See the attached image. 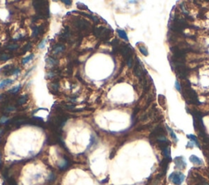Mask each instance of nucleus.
I'll return each mask as SVG.
<instances>
[{"instance_id":"f257e3e1","label":"nucleus","mask_w":209,"mask_h":185,"mask_svg":"<svg viewBox=\"0 0 209 185\" xmlns=\"http://www.w3.org/2000/svg\"><path fill=\"white\" fill-rule=\"evenodd\" d=\"M94 34L97 38H101L102 40H106L110 38V31L104 27H96L94 29Z\"/></svg>"},{"instance_id":"f03ea898","label":"nucleus","mask_w":209,"mask_h":185,"mask_svg":"<svg viewBox=\"0 0 209 185\" xmlns=\"http://www.w3.org/2000/svg\"><path fill=\"white\" fill-rule=\"evenodd\" d=\"M169 179L172 180V182L176 185L181 184V183L185 180V175L181 173H178V172H174L171 174L169 176Z\"/></svg>"},{"instance_id":"7ed1b4c3","label":"nucleus","mask_w":209,"mask_h":185,"mask_svg":"<svg viewBox=\"0 0 209 185\" xmlns=\"http://www.w3.org/2000/svg\"><path fill=\"white\" fill-rule=\"evenodd\" d=\"M175 163H176V167L179 169H184L185 167H186V163L185 162L184 158L181 157H176Z\"/></svg>"},{"instance_id":"20e7f679","label":"nucleus","mask_w":209,"mask_h":185,"mask_svg":"<svg viewBox=\"0 0 209 185\" xmlns=\"http://www.w3.org/2000/svg\"><path fill=\"white\" fill-rule=\"evenodd\" d=\"M75 25L78 28L81 29H84L87 28V26L89 25V23L83 19H79L78 21H76Z\"/></svg>"},{"instance_id":"39448f33","label":"nucleus","mask_w":209,"mask_h":185,"mask_svg":"<svg viewBox=\"0 0 209 185\" xmlns=\"http://www.w3.org/2000/svg\"><path fill=\"white\" fill-rule=\"evenodd\" d=\"M190 160L191 162L195 164V165H202L203 164V161L200 158H198V157L194 156V155H192L191 157H190Z\"/></svg>"},{"instance_id":"423d86ee","label":"nucleus","mask_w":209,"mask_h":185,"mask_svg":"<svg viewBox=\"0 0 209 185\" xmlns=\"http://www.w3.org/2000/svg\"><path fill=\"white\" fill-rule=\"evenodd\" d=\"M12 83V80L11 79H5V80H3V81H2L1 83H0V89H3V88H4L6 87L7 86H8V85H10Z\"/></svg>"},{"instance_id":"0eeeda50","label":"nucleus","mask_w":209,"mask_h":185,"mask_svg":"<svg viewBox=\"0 0 209 185\" xmlns=\"http://www.w3.org/2000/svg\"><path fill=\"white\" fill-rule=\"evenodd\" d=\"M117 31H118V34H119L120 38L124 39L126 40V41H128V35H127V34H126V32H125L124 30H123V29H117Z\"/></svg>"},{"instance_id":"6e6552de","label":"nucleus","mask_w":209,"mask_h":185,"mask_svg":"<svg viewBox=\"0 0 209 185\" xmlns=\"http://www.w3.org/2000/svg\"><path fill=\"white\" fill-rule=\"evenodd\" d=\"M65 50V46L64 45H57L56 46V47L53 49V52L54 54H58L60 52H61Z\"/></svg>"},{"instance_id":"1a4fd4ad","label":"nucleus","mask_w":209,"mask_h":185,"mask_svg":"<svg viewBox=\"0 0 209 185\" xmlns=\"http://www.w3.org/2000/svg\"><path fill=\"white\" fill-rule=\"evenodd\" d=\"M47 63L49 65H57V61H56L55 59H53V58H51V57H49V58H47Z\"/></svg>"},{"instance_id":"9d476101","label":"nucleus","mask_w":209,"mask_h":185,"mask_svg":"<svg viewBox=\"0 0 209 185\" xmlns=\"http://www.w3.org/2000/svg\"><path fill=\"white\" fill-rule=\"evenodd\" d=\"M69 166V162L67 160H64L63 161V162L61 164V165H59V167L61 170H65V169H66Z\"/></svg>"},{"instance_id":"9b49d317","label":"nucleus","mask_w":209,"mask_h":185,"mask_svg":"<svg viewBox=\"0 0 209 185\" xmlns=\"http://www.w3.org/2000/svg\"><path fill=\"white\" fill-rule=\"evenodd\" d=\"M139 50L144 56H148V51H147L146 47L145 46H139Z\"/></svg>"},{"instance_id":"f8f14e48","label":"nucleus","mask_w":209,"mask_h":185,"mask_svg":"<svg viewBox=\"0 0 209 185\" xmlns=\"http://www.w3.org/2000/svg\"><path fill=\"white\" fill-rule=\"evenodd\" d=\"M27 99H28V96L27 95H23L21 96L19 100H18V104H23L24 103H25L26 100H27Z\"/></svg>"},{"instance_id":"ddd939ff","label":"nucleus","mask_w":209,"mask_h":185,"mask_svg":"<svg viewBox=\"0 0 209 185\" xmlns=\"http://www.w3.org/2000/svg\"><path fill=\"white\" fill-rule=\"evenodd\" d=\"M34 58V54H30L29 56H27V57H25V58H24L22 60V64L23 65H25V64H26L27 62L29 61H31L32 59Z\"/></svg>"},{"instance_id":"4468645a","label":"nucleus","mask_w":209,"mask_h":185,"mask_svg":"<svg viewBox=\"0 0 209 185\" xmlns=\"http://www.w3.org/2000/svg\"><path fill=\"white\" fill-rule=\"evenodd\" d=\"M10 57H11V56H10V55H8V54H2V55L0 56V60L5 61H7Z\"/></svg>"},{"instance_id":"2eb2a0df","label":"nucleus","mask_w":209,"mask_h":185,"mask_svg":"<svg viewBox=\"0 0 209 185\" xmlns=\"http://www.w3.org/2000/svg\"><path fill=\"white\" fill-rule=\"evenodd\" d=\"M21 85H18L17 87H13L12 89H11V90H9V92L10 93H17V91H18L20 90V88H21Z\"/></svg>"},{"instance_id":"dca6fc26","label":"nucleus","mask_w":209,"mask_h":185,"mask_svg":"<svg viewBox=\"0 0 209 185\" xmlns=\"http://www.w3.org/2000/svg\"><path fill=\"white\" fill-rule=\"evenodd\" d=\"M188 138H190V139L192 140V141H194V143H195V144H197V146H199V144H198V140H197L196 137H195L194 135H188Z\"/></svg>"},{"instance_id":"f3484780","label":"nucleus","mask_w":209,"mask_h":185,"mask_svg":"<svg viewBox=\"0 0 209 185\" xmlns=\"http://www.w3.org/2000/svg\"><path fill=\"white\" fill-rule=\"evenodd\" d=\"M39 33V28H38V27H34V28H33V34H32L33 37L38 36Z\"/></svg>"},{"instance_id":"a211bd4d","label":"nucleus","mask_w":209,"mask_h":185,"mask_svg":"<svg viewBox=\"0 0 209 185\" xmlns=\"http://www.w3.org/2000/svg\"><path fill=\"white\" fill-rule=\"evenodd\" d=\"M7 121H8V118H7V117H6V116H3L2 118H0V123L1 124L6 123Z\"/></svg>"},{"instance_id":"6ab92c4d","label":"nucleus","mask_w":209,"mask_h":185,"mask_svg":"<svg viewBox=\"0 0 209 185\" xmlns=\"http://www.w3.org/2000/svg\"><path fill=\"white\" fill-rule=\"evenodd\" d=\"M132 63H133V61H132V58L131 56V57H129L128 59V67H132Z\"/></svg>"},{"instance_id":"aec40b11","label":"nucleus","mask_w":209,"mask_h":185,"mask_svg":"<svg viewBox=\"0 0 209 185\" xmlns=\"http://www.w3.org/2000/svg\"><path fill=\"white\" fill-rule=\"evenodd\" d=\"M13 110H15V108L12 106L7 107V108L5 109L6 112H11V111H13Z\"/></svg>"},{"instance_id":"412c9836","label":"nucleus","mask_w":209,"mask_h":185,"mask_svg":"<svg viewBox=\"0 0 209 185\" xmlns=\"http://www.w3.org/2000/svg\"><path fill=\"white\" fill-rule=\"evenodd\" d=\"M168 130H170V132H171V135H172V138H173V139H174L175 140H177V138H176V136L175 134H174V132L172 131V130L170 129L169 127H168Z\"/></svg>"},{"instance_id":"4be33fe9","label":"nucleus","mask_w":209,"mask_h":185,"mask_svg":"<svg viewBox=\"0 0 209 185\" xmlns=\"http://www.w3.org/2000/svg\"><path fill=\"white\" fill-rule=\"evenodd\" d=\"M45 43H46V40L44 39L43 42H41V43L39 44V47L40 49H42V48H43L44 47H45Z\"/></svg>"},{"instance_id":"5701e85b","label":"nucleus","mask_w":209,"mask_h":185,"mask_svg":"<svg viewBox=\"0 0 209 185\" xmlns=\"http://www.w3.org/2000/svg\"><path fill=\"white\" fill-rule=\"evenodd\" d=\"M20 73V69H14L13 72H12V74L13 75H18Z\"/></svg>"},{"instance_id":"b1692460","label":"nucleus","mask_w":209,"mask_h":185,"mask_svg":"<svg viewBox=\"0 0 209 185\" xmlns=\"http://www.w3.org/2000/svg\"><path fill=\"white\" fill-rule=\"evenodd\" d=\"M17 47H18V45H17V44H15V45H10L8 47V48L11 49V50H14V49H16Z\"/></svg>"},{"instance_id":"393cba45","label":"nucleus","mask_w":209,"mask_h":185,"mask_svg":"<svg viewBox=\"0 0 209 185\" xmlns=\"http://www.w3.org/2000/svg\"><path fill=\"white\" fill-rule=\"evenodd\" d=\"M78 7H79V8H80V9H87V7L85 5H83V4L80 5V3H79V4H78Z\"/></svg>"},{"instance_id":"a878e982","label":"nucleus","mask_w":209,"mask_h":185,"mask_svg":"<svg viewBox=\"0 0 209 185\" xmlns=\"http://www.w3.org/2000/svg\"><path fill=\"white\" fill-rule=\"evenodd\" d=\"M176 89L178 91H181V87H180L178 82H176Z\"/></svg>"},{"instance_id":"bb28decb","label":"nucleus","mask_w":209,"mask_h":185,"mask_svg":"<svg viewBox=\"0 0 209 185\" xmlns=\"http://www.w3.org/2000/svg\"><path fill=\"white\" fill-rule=\"evenodd\" d=\"M62 3H66V5H71V1H65V0H63L62 1Z\"/></svg>"},{"instance_id":"cd10ccee","label":"nucleus","mask_w":209,"mask_h":185,"mask_svg":"<svg viewBox=\"0 0 209 185\" xmlns=\"http://www.w3.org/2000/svg\"><path fill=\"white\" fill-rule=\"evenodd\" d=\"M48 180H54V174H50V177H49V179H48Z\"/></svg>"},{"instance_id":"c85d7f7f","label":"nucleus","mask_w":209,"mask_h":185,"mask_svg":"<svg viewBox=\"0 0 209 185\" xmlns=\"http://www.w3.org/2000/svg\"><path fill=\"white\" fill-rule=\"evenodd\" d=\"M107 181H108V178L106 179V180H103V181H101V182H102V183H106Z\"/></svg>"},{"instance_id":"c756f323","label":"nucleus","mask_w":209,"mask_h":185,"mask_svg":"<svg viewBox=\"0 0 209 185\" xmlns=\"http://www.w3.org/2000/svg\"><path fill=\"white\" fill-rule=\"evenodd\" d=\"M2 132H3V130H0V135L2 134Z\"/></svg>"},{"instance_id":"7c9ffc66","label":"nucleus","mask_w":209,"mask_h":185,"mask_svg":"<svg viewBox=\"0 0 209 185\" xmlns=\"http://www.w3.org/2000/svg\"><path fill=\"white\" fill-rule=\"evenodd\" d=\"M1 164H2V161H1V157H0V166H1Z\"/></svg>"}]
</instances>
